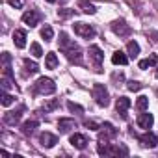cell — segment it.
I'll list each match as a JSON object with an SVG mask.
<instances>
[{
  "label": "cell",
  "mask_w": 158,
  "mask_h": 158,
  "mask_svg": "<svg viewBox=\"0 0 158 158\" xmlns=\"http://www.w3.org/2000/svg\"><path fill=\"white\" fill-rule=\"evenodd\" d=\"M30 52H32V56H34V58H41V56H43V48H41V45H39V43H32Z\"/></svg>",
  "instance_id": "cell-28"
},
{
  "label": "cell",
  "mask_w": 158,
  "mask_h": 158,
  "mask_svg": "<svg viewBox=\"0 0 158 158\" xmlns=\"http://www.w3.org/2000/svg\"><path fill=\"white\" fill-rule=\"evenodd\" d=\"M101 128H102V130H101V134H99V143H108L110 138H115V136H117V128H115L112 123H104Z\"/></svg>",
  "instance_id": "cell-6"
},
{
  "label": "cell",
  "mask_w": 158,
  "mask_h": 158,
  "mask_svg": "<svg viewBox=\"0 0 158 158\" xmlns=\"http://www.w3.org/2000/svg\"><path fill=\"white\" fill-rule=\"evenodd\" d=\"M47 2H50V4H54V2H56V0H47Z\"/></svg>",
  "instance_id": "cell-37"
},
{
  "label": "cell",
  "mask_w": 158,
  "mask_h": 158,
  "mask_svg": "<svg viewBox=\"0 0 158 158\" xmlns=\"http://www.w3.org/2000/svg\"><path fill=\"white\" fill-rule=\"evenodd\" d=\"M13 43L17 48H24L26 47V32L24 30H15L13 32Z\"/></svg>",
  "instance_id": "cell-16"
},
{
  "label": "cell",
  "mask_w": 158,
  "mask_h": 158,
  "mask_svg": "<svg viewBox=\"0 0 158 158\" xmlns=\"http://www.w3.org/2000/svg\"><path fill=\"white\" fill-rule=\"evenodd\" d=\"M112 30H114V34L115 35H119V37H127V35H130V26L123 21V19H119V21H115L114 24H112Z\"/></svg>",
  "instance_id": "cell-10"
},
{
  "label": "cell",
  "mask_w": 158,
  "mask_h": 158,
  "mask_svg": "<svg viewBox=\"0 0 158 158\" xmlns=\"http://www.w3.org/2000/svg\"><path fill=\"white\" fill-rule=\"evenodd\" d=\"M60 106V101H50V102H47L45 106H43V110L45 112H52V110H56Z\"/></svg>",
  "instance_id": "cell-31"
},
{
  "label": "cell",
  "mask_w": 158,
  "mask_h": 158,
  "mask_svg": "<svg viewBox=\"0 0 158 158\" xmlns=\"http://www.w3.org/2000/svg\"><path fill=\"white\" fill-rule=\"evenodd\" d=\"M138 141H139V145L145 147V149H154V147L158 145V136L152 134V132H145V134L138 136Z\"/></svg>",
  "instance_id": "cell-7"
},
{
  "label": "cell",
  "mask_w": 158,
  "mask_h": 158,
  "mask_svg": "<svg viewBox=\"0 0 158 158\" xmlns=\"http://www.w3.org/2000/svg\"><path fill=\"white\" fill-rule=\"evenodd\" d=\"M78 2H80V8H82V11H84V13H91V15H93V13L97 11V10H95V6H93V4H89L88 0H78Z\"/></svg>",
  "instance_id": "cell-26"
},
{
  "label": "cell",
  "mask_w": 158,
  "mask_h": 158,
  "mask_svg": "<svg viewBox=\"0 0 158 158\" xmlns=\"http://www.w3.org/2000/svg\"><path fill=\"white\" fill-rule=\"evenodd\" d=\"M67 108L71 112H76V114H84V108L80 104H76V102H67Z\"/></svg>",
  "instance_id": "cell-30"
},
{
  "label": "cell",
  "mask_w": 158,
  "mask_h": 158,
  "mask_svg": "<svg viewBox=\"0 0 158 158\" xmlns=\"http://www.w3.org/2000/svg\"><path fill=\"white\" fill-rule=\"evenodd\" d=\"M136 123H138L139 128L149 130V128L152 127V123H154V117H152V114H139L138 119H136Z\"/></svg>",
  "instance_id": "cell-15"
},
{
  "label": "cell",
  "mask_w": 158,
  "mask_h": 158,
  "mask_svg": "<svg viewBox=\"0 0 158 158\" xmlns=\"http://www.w3.org/2000/svg\"><path fill=\"white\" fill-rule=\"evenodd\" d=\"M23 63H24V73H26V74H35V73L39 71V65H37L35 61H30V60H24Z\"/></svg>",
  "instance_id": "cell-21"
},
{
  "label": "cell",
  "mask_w": 158,
  "mask_h": 158,
  "mask_svg": "<svg viewBox=\"0 0 158 158\" xmlns=\"http://www.w3.org/2000/svg\"><path fill=\"white\" fill-rule=\"evenodd\" d=\"M58 127H60V130H61V132H69V130L76 128V121H74V119H67V117H61V119L58 121Z\"/></svg>",
  "instance_id": "cell-17"
},
{
  "label": "cell",
  "mask_w": 158,
  "mask_h": 158,
  "mask_svg": "<svg viewBox=\"0 0 158 158\" xmlns=\"http://www.w3.org/2000/svg\"><path fill=\"white\" fill-rule=\"evenodd\" d=\"M89 58H91V61L95 63V67H97V71H101V67H102V61H104V52L97 47V45H91L89 47Z\"/></svg>",
  "instance_id": "cell-8"
},
{
  "label": "cell",
  "mask_w": 158,
  "mask_h": 158,
  "mask_svg": "<svg viewBox=\"0 0 158 158\" xmlns=\"http://www.w3.org/2000/svg\"><path fill=\"white\" fill-rule=\"evenodd\" d=\"M114 80H115V82H123V80H125V76H123L121 73H119V74L115 73V74H114Z\"/></svg>",
  "instance_id": "cell-36"
},
{
  "label": "cell",
  "mask_w": 158,
  "mask_h": 158,
  "mask_svg": "<svg viewBox=\"0 0 158 158\" xmlns=\"http://www.w3.org/2000/svg\"><path fill=\"white\" fill-rule=\"evenodd\" d=\"M156 78H158V69H156Z\"/></svg>",
  "instance_id": "cell-38"
},
{
  "label": "cell",
  "mask_w": 158,
  "mask_h": 158,
  "mask_svg": "<svg viewBox=\"0 0 158 158\" xmlns=\"http://www.w3.org/2000/svg\"><path fill=\"white\" fill-rule=\"evenodd\" d=\"M23 112H24V108H19V110H15V112H6V115H4V123L10 125V127H15V125L19 123Z\"/></svg>",
  "instance_id": "cell-13"
},
{
  "label": "cell",
  "mask_w": 158,
  "mask_h": 158,
  "mask_svg": "<svg viewBox=\"0 0 158 158\" xmlns=\"http://www.w3.org/2000/svg\"><path fill=\"white\" fill-rule=\"evenodd\" d=\"M10 61H11V56H10L8 52H4V54H2V65H4V67H10Z\"/></svg>",
  "instance_id": "cell-34"
},
{
  "label": "cell",
  "mask_w": 158,
  "mask_h": 158,
  "mask_svg": "<svg viewBox=\"0 0 158 158\" xmlns=\"http://www.w3.org/2000/svg\"><path fill=\"white\" fill-rule=\"evenodd\" d=\"M136 108L141 110V112H145V110L149 108V97H145V95L138 97V101H136Z\"/></svg>",
  "instance_id": "cell-25"
},
{
  "label": "cell",
  "mask_w": 158,
  "mask_h": 158,
  "mask_svg": "<svg viewBox=\"0 0 158 158\" xmlns=\"http://www.w3.org/2000/svg\"><path fill=\"white\" fill-rule=\"evenodd\" d=\"M8 2H10V6H11V8H15V10H21V8L24 6L23 0H8Z\"/></svg>",
  "instance_id": "cell-32"
},
{
  "label": "cell",
  "mask_w": 158,
  "mask_h": 158,
  "mask_svg": "<svg viewBox=\"0 0 158 158\" xmlns=\"http://www.w3.org/2000/svg\"><path fill=\"white\" fill-rule=\"evenodd\" d=\"M39 21H41V13H39L37 10H30V11H26V13L23 15V23H24L26 26H30V28L37 26Z\"/></svg>",
  "instance_id": "cell-9"
},
{
  "label": "cell",
  "mask_w": 158,
  "mask_h": 158,
  "mask_svg": "<svg viewBox=\"0 0 158 158\" xmlns=\"http://www.w3.org/2000/svg\"><path fill=\"white\" fill-rule=\"evenodd\" d=\"M60 48L67 54V58H69L71 61H80V60H82V50H80V47H78L74 41H71L65 32L60 34Z\"/></svg>",
  "instance_id": "cell-1"
},
{
  "label": "cell",
  "mask_w": 158,
  "mask_h": 158,
  "mask_svg": "<svg viewBox=\"0 0 158 158\" xmlns=\"http://www.w3.org/2000/svg\"><path fill=\"white\" fill-rule=\"evenodd\" d=\"M39 143H41L43 147L50 149V147H54V145L58 143V136H56V134H50V132H41V136H39Z\"/></svg>",
  "instance_id": "cell-14"
},
{
  "label": "cell",
  "mask_w": 158,
  "mask_h": 158,
  "mask_svg": "<svg viewBox=\"0 0 158 158\" xmlns=\"http://www.w3.org/2000/svg\"><path fill=\"white\" fill-rule=\"evenodd\" d=\"M73 28H74V34H76V35H80V37H84V39H91V37H95V30H93V26H89V24H86V23H74Z\"/></svg>",
  "instance_id": "cell-5"
},
{
  "label": "cell",
  "mask_w": 158,
  "mask_h": 158,
  "mask_svg": "<svg viewBox=\"0 0 158 158\" xmlns=\"http://www.w3.org/2000/svg\"><path fill=\"white\" fill-rule=\"evenodd\" d=\"M130 99L128 97H119L117 99V102H115V108H117V114L123 117V119H127V112H128V108H130Z\"/></svg>",
  "instance_id": "cell-12"
},
{
  "label": "cell",
  "mask_w": 158,
  "mask_h": 158,
  "mask_svg": "<svg viewBox=\"0 0 158 158\" xmlns=\"http://www.w3.org/2000/svg\"><path fill=\"white\" fill-rule=\"evenodd\" d=\"M97 152L101 156H117V154H128L127 147L123 145H112V143H99Z\"/></svg>",
  "instance_id": "cell-2"
},
{
  "label": "cell",
  "mask_w": 158,
  "mask_h": 158,
  "mask_svg": "<svg viewBox=\"0 0 158 158\" xmlns=\"http://www.w3.org/2000/svg\"><path fill=\"white\" fill-rule=\"evenodd\" d=\"M86 127H88V128H91V130H99L102 125H99V123H95V121H86Z\"/></svg>",
  "instance_id": "cell-35"
},
{
  "label": "cell",
  "mask_w": 158,
  "mask_h": 158,
  "mask_svg": "<svg viewBox=\"0 0 158 158\" xmlns=\"http://www.w3.org/2000/svg\"><path fill=\"white\" fill-rule=\"evenodd\" d=\"M0 99H2V106H11V104L15 102V97H13V95H10L6 89L2 91V97H0Z\"/></svg>",
  "instance_id": "cell-27"
},
{
  "label": "cell",
  "mask_w": 158,
  "mask_h": 158,
  "mask_svg": "<svg viewBox=\"0 0 158 158\" xmlns=\"http://www.w3.org/2000/svg\"><path fill=\"white\" fill-rule=\"evenodd\" d=\"M152 65H158V56H156V54H152V56H149V58H145V60H141V61L138 63L139 69H149V67H152Z\"/></svg>",
  "instance_id": "cell-18"
},
{
  "label": "cell",
  "mask_w": 158,
  "mask_h": 158,
  "mask_svg": "<svg viewBox=\"0 0 158 158\" xmlns=\"http://www.w3.org/2000/svg\"><path fill=\"white\" fill-rule=\"evenodd\" d=\"M37 125H39V123H37L35 119H30V121H26V123L23 125V132H24V134H32V132L37 128Z\"/></svg>",
  "instance_id": "cell-23"
},
{
  "label": "cell",
  "mask_w": 158,
  "mask_h": 158,
  "mask_svg": "<svg viewBox=\"0 0 158 158\" xmlns=\"http://www.w3.org/2000/svg\"><path fill=\"white\" fill-rule=\"evenodd\" d=\"M143 88V84H139L138 80H130V82H127V89L128 91H139Z\"/></svg>",
  "instance_id": "cell-29"
},
{
  "label": "cell",
  "mask_w": 158,
  "mask_h": 158,
  "mask_svg": "<svg viewBox=\"0 0 158 158\" xmlns=\"http://www.w3.org/2000/svg\"><path fill=\"white\" fill-rule=\"evenodd\" d=\"M35 91L41 93V95H50L56 91V84L52 78H47V76H41L39 80L35 82Z\"/></svg>",
  "instance_id": "cell-3"
},
{
  "label": "cell",
  "mask_w": 158,
  "mask_h": 158,
  "mask_svg": "<svg viewBox=\"0 0 158 158\" xmlns=\"http://www.w3.org/2000/svg\"><path fill=\"white\" fill-rule=\"evenodd\" d=\"M127 50H128V56H130V58H136V56L139 54V45H138L136 41H130V43L127 45Z\"/></svg>",
  "instance_id": "cell-24"
},
{
  "label": "cell",
  "mask_w": 158,
  "mask_h": 158,
  "mask_svg": "<svg viewBox=\"0 0 158 158\" xmlns=\"http://www.w3.org/2000/svg\"><path fill=\"white\" fill-rule=\"evenodd\" d=\"M69 141H71V145H73V147L80 149V151H82V149H86V147H88V143H89V141H88V138H86L84 134H78V132H74V134L69 138Z\"/></svg>",
  "instance_id": "cell-11"
},
{
  "label": "cell",
  "mask_w": 158,
  "mask_h": 158,
  "mask_svg": "<svg viewBox=\"0 0 158 158\" xmlns=\"http://www.w3.org/2000/svg\"><path fill=\"white\" fill-rule=\"evenodd\" d=\"M112 61H114L115 65H127V63H128V58H127V54H125V52L117 50V52H114Z\"/></svg>",
  "instance_id": "cell-19"
},
{
  "label": "cell",
  "mask_w": 158,
  "mask_h": 158,
  "mask_svg": "<svg viewBox=\"0 0 158 158\" xmlns=\"http://www.w3.org/2000/svg\"><path fill=\"white\" fill-rule=\"evenodd\" d=\"M91 93H93V99L97 101V104H99V106H108V104H110L108 89H106L102 84H95V86H93V89H91Z\"/></svg>",
  "instance_id": "cell-4"
},
{
  "label": "cell",
  "mask_w": 158,
  "mask_h": 158,
  "mask_svg": "<svg viewBox=\"0 0 158 158\" xmlns=\"http://www.w3.org/2000/svg\"><path fill=\"white\" fill-rule=\"evenodd\" d=\"M73 13H74L73 10H60V11H58V17H61V19H63V17H71Z\"/></svg>",
  "instance_id": "cell-33"
},
{
  "label": "cell",
  "mask_w": 158,
  "mask_h": 158,
  "mask_svg": "<svg viewBox=\"0 0 158 158\" xmlns=\"http://www.w3.org/2000/svg\"><path fill=\"white\" fill-rule=\"evenodd\" d=\"M41 37H43L45 41H52V37H54V30H52V26L45 24V26L41 28Z\"/></svg>",
  "instance_id": "cell-22"
},
{
  "label": "cell",
  "mask_w": 158,
  "mask_h": 158,
  "mask_svg": "<svg viewBox=\"0 0 158 158\" xmlns=\"http://www.w3.org/2000/svg\"><path fill=\"white\" fill-rule=\"evenodd\" d=\"M45 67L47 69H56L58 67V56L54 52H48L47 58H45Z\"/></svg>",
  "instance_id": "cell-20"
}]
</instances>
